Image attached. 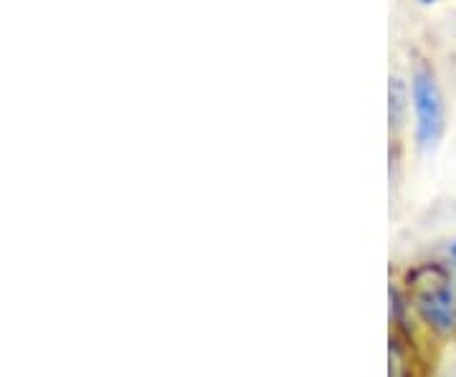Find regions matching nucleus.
<instances>
[{"mask_svg": "<svg viewBox=\"0 0 456 377\" xmlns=\"http://www.w3.org/2000/svg\"><path fill=\"white\" fill-rule=\"evenodd\" d=\"M411 99L416 112V140L419 148H434L444 134V99L439 84L428 68H416L411 82Z\"/></svg>", "mask_w": 456, "mask_h": 377, "instance_id": "obj_1", "label": "nucleus"}, {"mask_svg": "<svg viewBox=\"0 0 456 377\" xmlns=\"http://www.w3.org/2000/svg\"><path fill=\"white\" fill-rule=\"evenodd\" d=\"M408 289L413 296L428 294V292H436V289H444L449 286V271L439 266V263H424L419 269H413L406 277Z\"/></svg>", "mask_w": 456, "mask_h": 377, "instance_id": "obj_4", "label": "nucleus"}, {"mask_svg": "<svg viewBox=\"0 0 456 377\" xmlns=\"http://www.w3.org/2000/svg\"><path fill=\"white\" fill-rule=\"evenodd\" d=\"M388 360H391L388 377H416V367H419L416 347H413V340L401 319H393Z\"/></svg>", "mask_w": 456, "mask_h": 377, "instance_id": "obj_3", "label": "nucleus"}, {"mask_svg": "<svg viewBox=\"0 0 456 377\" xmlns=\"http://www.w3.org/2000/svg\"><path fill=\"white\" fill-rule=\"evenodd\" d=\"M421 3H436V0H421Z\"/></svg>", "mask_w": 456, "mask_h": 377, "instance_id": "obj_5", "label": "nucleus"}, {"mask_svg": "<svg viewBox=\"0 0 456 377\" xmlns=\"http://www.w3.org/2000/svg\"><path fill=\"white\" fill-rule=\"evenodd\" d=\"M452 253H454V256H456V244H454V248H452Z\"/></svg>", "mask_w": 456, "mask_h": 377, "instance_id": "obj_6", "label": "nucleus"}, {"mask_svg": "<svg viewBox=\"0 0 456 377\" xmlns=\"http://www.w3.org/2000/svg\"><path fill=\"white\" fill-rule=\"evenodd\" d=\"M416 307H419L426 325L441 334H449L456 327V304L449 286L416 296Z\"/></svg>", "mask_w": 456, "mask_h": 377, "instance_id": "obj_2", "label": "nucleus"}]
</instances>
